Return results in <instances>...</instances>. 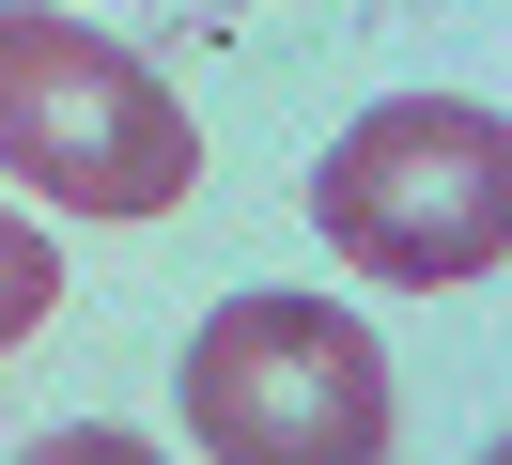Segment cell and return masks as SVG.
Listing matches in <instances>:
<instances>
[{
  "label": "cell",
  "instance_id": "cell-4",
  "mask_svg": "<svg viewBox=\"0 0 512 465\" xmlns=\"http://www.w3.org/2000/svg\"><path fill=\"white\" fill-rule=\"evenodd\" d=\"M47 310H63V248H47V233H32V217L0 202V357H16V341H32V326H47Z\"/></svg>",
  "mask_w": 512,
  "mask_h": 465
},
{
  "label": "cell",
  "instance_id": "cell-3",
  "mask_svg": "<svg viewBox=\"0 0 512 465\" xmlns=\"http://www.w3.org/2000/svg\"><path fill=\"white\" fill-rule=\"evenodd\" d=\"M202 465H388V341L326 295H233L171 357Z\"/></svg>",
  "mask_w": 512,
  "mask_h": 465
},
{
  "label": "cell",
  "instance_id": "cell-5",
  "mask_svg": "<svg viewBox=\"0 0 512 465\" xmlns=\"http://www.w3.org/2000/svg\"><path fill=\"white\" fill-rule=\"evenodd\" d=\"M16 465H156V450H140V434H32Z\"/></svg>",
  "mask_w": 512,
  "mask_h": 465
},
{
  "label": "cell",
  "instance_id": "cell-2",
  "mask_svg": "<svg viewBox=\"0 0 512 465\" xmlns=\"http://www.w3.org/2000/svg\"><path fill=\"white\" fill-rule=\"evenodd\" d=\"M311 217L357 279L388 295H450V279H497L512 248V124L481 93H404V109H357L311 171Z\"/></svg>",
  "mask_w": 512,
  "mask_h": 465
},
{
  "label": "cell",
  "instance_id": "cell-1",
  "mask_svg": "<svg viewBox=\"0 0 512 465\" xmlns=\"http://www.w3.org/2000/svg\"><path fill=\"white\" fill-rule=\"evenodd\" d=\"M0 171L63 217H171L202 186V109L63 0H0Z\"/></svg>",
  "mask_w": 512,
  "mask_h": 465
}]
</instances>
